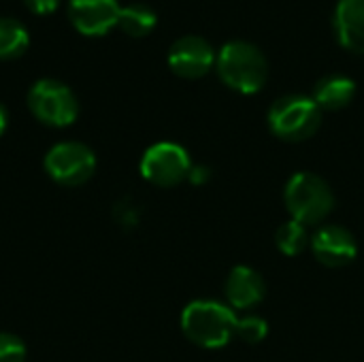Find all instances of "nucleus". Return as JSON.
<instances>
[{
    "label": "nucleus",
    "mask_w": 364,
    "mask_h": 362,
    "mask_svg": "<svg viewBox=\"0 0 364 362\" xmlns=\"http://www.w3.org/2000/svg\"><path fill=\"white\" fill-rule=\"evenodd\" d=\"M215 70L224 85L239 94H256L269 77V62L260 47L250 41H228L215 55Z\"/></svg>",
    "instance_id": "obj_1"
},
{
    "label": "nucleus",
    "mask_w": 364,
    "mask_h": 362,
    "mask_svg": "<svg viewBox=\"0 0 364 362\" xmlns=\"http://www.w3.org/2000/svg\"><path fill=\"white\" fill-rule=\"evenodd\" d=\"M237 320L235 312L218 301H192L181 314V329L192 344L218 350L237 335Z\"/></svg>",
    "instance_id": "obj_2"
},
{
    "label": "nucleus",
    "mask_w": 364,
    "mask_h": 362,
    "mask_svg": "<svg viewBox=\"0 0 364 362\" xmlns=\"http://www.w3.org/2000/svg\"><path fill=\"white\" fill-rule=\"evenodd\" d=\"M322 124V109L311 96L286 94L269 109V128L275 137L288 143H299L318 132Z\"/></svg>",
    "instance_id": "obj_3"
},
{
    "label": "nucleus",
    "mask_w": 364,
    "mask_h": 362,
    "mask_svg": "<svg viewBox=\"0 0 364 362\" xmlns=\"http://www.w3.org/2000/svg\"><path fill=\"white\" fill-rule=\"evenodd\" d=\"M286 207L292 220L301 224H320L335 207V196L328 183L314 173H296L290 177L284 192Z\"/></svg>",
    "instance_id": "obj_4"
},
{
    "label": "nucleus",
    "mask_w": 364,
    "mask_h": 362,
    "mask_svg": "<svg viewBox=\"0 0 364 362\" xmlns=\"http://www.w3.org/2000/svg\"><path fill=\"white\" fill-rule=\"evenodd\" d=\"M28 107L47 126H68L77 119L79 102L73 90L58 79H38L28 92Z\"/></svg>",
    "instance_id": "obj_5"
},
{
    "label": "nucleus",
    "mask_w": 364,
    "mask_h": 362,
    "mask_svg": "<svg viewBox=\"0 0 364 362\" xmlns=\"http://www.w3.org/2000/svg\"><path fill=\"white\" fill-rule=\"evenodd\" d=\"M96 169L94 151L75 141L53 145L45 156V171L49 177L62 186H81L85 183Z\"/></svg>",
    "instance_id": "obj_6"
},
{
    "label": "nucleus",
    "mask_w": 364,
    "mask_h": 362,
    "mask_svg": "<svg viewBox=\"0 0 364 362\" xmlns=\"http://www.w3.org/2000/svg\"><path fill=\"white\" fill-rule=\"evenodd\" d=\"M192 162L188 151L177 143H156L151 145L143 160H141V173L143 177L160 188H171L181 183L186 177H190Z\"/></svg>",
    "instance_id": "obj_7"
},
{
    "label": "nucleus",
    "mask_w": 364,
    "mask_h": 362,
    "mask_svg": "<svg viewBox=\"0 0 364 362\" xmlns=\"http://www.w3.org/2000/svg\"><path fill=\"white\" fill-rule=\"evenodd\" d=\"M215 51L211 43L198 34L179 36L168 49V66L177 77L200 79L215 66Z\"/></svg>",
    "instance_id": "obj_8"
},
{
    "label": "nucleus",
    "mask_w": 364,
    "mask_h": 362,
    "mask_svg": "<svg viewBox=\"0 0 364 362\" xmlns=\"http://www.w3.org/2000/svg\"><path fill=\"white\" fill-rule=\"evenodd\" d=\"M309 245H311L318 262H322L324 267H331V269L348 267L350 262H354V258L358 254V245H356L354 235L348 228L337 226V224L320 226L314 233Z\"/></svg>",
    "instance_id": "obj_9"
},
{
    "label": "nucleus",
    "mask_w": 364,
    "mask_h": 362,
    "mask_svg": "<svg viewBox=\"0 0 364 362\" xmlns=\"http://www.w3.org/2000/svg\"><path fill=\"white\" fill-rule=\"evenodd\" d=\"M117 0H68L66 13L77 32L85 36L107 34L119 19Z\"/></svg>",
    "instance_id": "obj_10"
},
{
    "label": "nucleus",
    "mask_w": 364,
    "mask_h": 362,
    "mask_svg": "<svg viewBox=\"0 0 364 362\" xmlns=\"http://www.w3.org/2000/svg\"><path fill=\"white\" fill-rule=\"evenodd\" d=\"M333 30L343 49L364 55V0H339L333 11Z\"/></svg>",
    "instance_id": "obj_11"
},
{
    "label": "nucleus",
    "mask_w": 364,
    "mask_h": 362,
    "mask_svg": "<svg viewBox=\"0 0 364 362\" xmlns=\"http://www.w3.org/2000/svg\"><path fill=\"white\" fill-rule=\"evenodd\" d=\"M267 284L252 267H235L226 280V297L235 309H252L262 303Z\"/></svg>",
    "instance_id": "obj_12"
},
{
    "label": "nucleus",
    "mask_w": 364,
    "mask_h": 362,
    "mask_svg": "<svg viewBox=\"0 0 364 362\" xmlns=\"http://www.w3.org/2000/svg\"><path fill=\"white\" fill-rule=\"evenodd\" d=\"M356 96V83L348 75H326L314 85L311 98L324 111H339L348 107Z\"/></svg>",
    "instance_id": "obj_13"
},
{
    "label": "nucleus",
    "mask_w": 364,
    "mask_h": 362,
    "mask_svg": "<svg viewBox=\"0 0 364 362\" xmlns=\"http://www.w3.org/2000/svg\"><path fill=\"white\" fill-rule=\"evenodd\" d=\"M158 23V15L149 4L143 2H132L128 6H122L119 11V19L117 26L128 34V36H147L149 32H154Z\"/></svg>",
    "instance_id": "obj_14"
},
{
    "label": "nucleus",
    "mask_w": 364,
    "mask_h": 362,
    "mask_svg": "<svg viewBox=\"0 0 364 362\" xmlns=\"http://www.w3.org/2000/svg\"><path fill=\"white\" fill-rule=\"evenodd\" d=\"M30 45L26 26L15 17H0V60L19 58Z\"/></svg>",
    "instance_id": "obj_15"
},
{
    "label": "nucleus",
    "mask_w": 364,
    "mask_h": 362,
    "mask_svg": "<svg viewBox=\"0 0 364 362\" xmlns=\"http://www.w3.org/2000/svg\"><path fill=\"white\" fill-rule=\"evenodd\" d=\"M275 241H277V247L286 256L303 254L307 250V245L311 243L309 233H307V226L301 224V222H296V220H290L284 226H279V230L275 235Z\"/></svg>",
    "instance_id": "obj_16"
},
{
    "label": "nucleus",
    "mask_w": 364,
    "mask_h": 362,
    "mask_svg": "<svg viewBox=\"0 0 364 362\" xmlns=\"http://www.w3.org/2000/svg\"><path fill=\"white\" fill-rule=\"evenodd\" d=\"M237 337L247 344H260L267 337V322L258 316H245L237 320Z\"/></svg>",
    "instance_id": "obj_17"
},
{
    "label": "nucleus",
    "mask_w": 364,
    "mask_h": 362,
    "mask_svg": "<svg viewBox=\"0 0 364 362\" xmlns=\"http://www.w3.org/2000/svg\"><path fill=\"white\" fill-rule=\"evenodd\" d=\"M26 361V346L19 337L0 333V362H23Z\"/></svg>",
    "instance_id": "obj_18"
},
{
    "label": "nucleus",
    "mask_w": 364,
    "mask_h": 362,
    "mask_svg": "<svg viewBox=\"0 0 364 362\" xmlns=\"http://www.w3.org/2000/svg\"><path fill=\"white\" fill-rule=\"evenodd\" d=\"M26 4H28L32 11L45 15V13H53V11L58 9V6H60V0H26Z\"/></svg>",
    "instance_id": "obj_19"
},
{
    "label": "nucleus",
    "mask_w": 364,
    "mask_h": 362,
    "mask_svg": "<svg viewBox=\"0 0 364 362\" xmlns=\"http://www.w3.org/2000/svg\"><path fill=\"white\" fill-rule=\"evenodd\" d=\"M207 177H209V173H207V169H203V166H196V169L190 171V179H192L194 183H200V181H205Z\"/></svg>",
    "instance_id": "obj_20"
},
{
    "label": "nucleus",
    "mask_w": 364,
    "mask_h": 362,
    "mask_svg": "<svg viewBox=\"0 0 364 362\" xmlns=\"http://www.w3.org/2000/svg\"><path fill=\"white\" fill-rule=\"evenodd\" d=\"M4 128H6V111H4V107L0 105V134L4 132Z\"/></svg>",
    "instance_id": "obj_21"
}]
</instances>
